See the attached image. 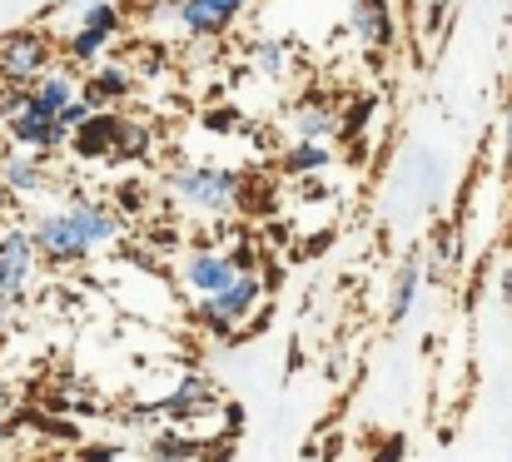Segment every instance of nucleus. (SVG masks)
<instances>
[{
    "mask_svg": "<svg viewBox=\"0 0 512 462\" xmlns=\"http://www.w3.org/2000/svg\"><path fill=\"white\" fill-rule=\"evenodd\" d=\"M249 10H254V0H170V15L184 40H194V35L224 40L239 20H249Z\"/></svg>",
    "mask_w": 512,
    "mask_h": 462,
    "instance_id": "9",
    "label": "nucleus"
},
{
    "mask_svg": "<svg viewBox=\"0 0 512 462\" xmlns=\"http://www.w3.org/2000/svg\"><path fill=\"white\" fill-rule=\"evenodd\" d=\"M289 130L294 140H343V105L324 90H309L289 105Z\"/></svg>",
    "mask_w": 512,
    "mask_h": 462,
    "instance_id": "12",
    "label": "nucleus"
},
{
    "mask_svg": "<svg viewBox=\"0 0 512 462\" xmlns=\"http://www.w3.org/2000/svg\"><path fill=\"white\" fill-rule=\"evenodd\" d=\"M20 308H25V299H15V294H0V333H10V328H15Z\"/></svg>",
    "mask_w": 512,
    "mask_h": 462,
    "instance_id": "26",
    "label": "nucleus"
},
{
    "mask_svg": "<svg viewBox=\"0 0 512 462\" xmlns=\"http://www.w3.org/2000/svg\"><path fill=\"white\" fill-rule=\"evenodd\" d=\"M90 115H95V105H90V100H85V90H80V95L60 110V125H65V130H75V125H85Z\"/></svg>",
    "mask_w": 512,
    "mask_h": 462,
    "instance_id": "24",
    "label": "nucleus"
},
{
    "mask_svg": "<svg viewBox=\"0 0 512 462\" xmlns=\"http://www.w3.org/2000/svg\"><path fill=\"white\" fill-rule=\"evenodd\" d=\"M135 60H95V65H85L80 70V90H85V100L95 105V110H120L130 95H135Z\"/></svg>",
    "mask_w": 512,
    "mask_h": 462,
    "instance_id": "10",
    "label": "nucleus"
},
{
    "mask_svg": "<svg viewBox=\"0 0 512 462\" xmlns=\"http://www.w3.org/2000/svg\"><path fill=\"white\" fill-rule=\"evenodd\" d=\"M423 279H428V264H423V254H408V259L398 264V274H393V289H388V323H403V318L413 313Z\"/></svg>",
    "mask_w": 512,
    "mask_h": 462,
    "instance_id": "20",
    "label": "nucleus"
},
{
    "mask_svg": "<svg viewBox=\"0 0 512 462\" xmlns=\"http://www.w3.org/2000/svg\"><path fill=\"white\" fill-rule=\"evenodd\" d=\"M155 199H160V189H155V184H145L140 174H125V179L115 184V209H120L130 224H135V219H140V214H145Z\"/></svg>",
    "mask_w": 512,
    "mask_h": 462,
    "instance_id": "22",
    "label": "nucleus"
},
{
    "mask_svg": "<svg viewBox=\"0 0 512 462\" xmlns=\"http://www.w3.org/2000/svg\"><path fill=\"white\" fill-rule=\"evenodd\" d=\"M50 189V154L10 150L0 159V194L10 199H40Z\"/></svg>",
    "mask_w": 512,
    "mask_h": 462,
    "instance_id": "14",
    "label": "nucleus"
},
{
    "mask_svg": "<svg viewBox=\"0 0 512 462\" xmlns=\"http://www.w3.org/2000/svg\"><path fill=\"white\" fill-rule=\"evenodd\" d=\"M334 164H339L334 140H294L289 150L279 154V174H289V179H314V174H324Z\"/></svg>",
    "mask_w": 512,
    "mask_h": 462,
    "instance_id": "19",
    "label": "nucleus"
},
{
    "mask_svg": "<svg viewBox=\"0 0 512 462\" xmlns=\"http://www.w3.org/2000/svg\"><path fill=\"white\" fill-rule=\"evenodd\" d=\"M339 105H343V140H353V135H358V125L373 115V100L353 95V100H339Z\"/></svg>",
    "mask_w": 512,
    "mask_h": 462,
    "instance_id": "23",
    "label": "nucleus"
},
{
    "mask_svg": "<svg viewBox=\"0 0 512 462\" xmlns=\"http://www.w3.org/2000/svg\"><path fill=\"white\" fill-rule=\"evenodd\" d=\"M30 234L50 269H75L130 239V219L115 209V199H100L80 184H60V204L30 214Z\"/></svg>",
    "mask_w": 512,
    "mask_h": 462,
    "instance_id": "1",
    "label": "nucleus"
},
{
    "mask_svg": "<svg viewBox=\"0 0 512 462\" xmlns=\"http://www.w3.org/2000/svg\"><path fill=\"white\" fill-rule=\"evenodd\" d=\"M120 35H125V10H120L115 0H80L70 30L60 35V55L85 70V65L105 60Z\"/></svg>",
    "mask_w": 512,
    "mask_h": 462,
    "instance_id": "5",
    "label": "nucleus"
},
{
    "mask_svg": "<svg viewBox=\"0 0 512 462\" xmlns=\"http://www.w3.org/2000/svg\"><path fill=\"white\" fill-rule=\"evenodd\" d=\"M244 269H259L249 244H234V249L194 244V249H184V254L174 259V284H179V294L194 304V299H209V294L229 289Z\"/></svg>",
    "mask_w": 512,
    "mask_h": 462,
    "instance_id": "3",
    "label": "nucleus"
},
{
    "mask_svg": "<svg viewBox=\"0 0 512 462\" xmlns=\"http://www.w3.org/2000/svg\"><path fill=\"white\" fill-rule=\"evenodd\" d=\"M5 443H10V418L0 413V448H5Z\"/></svg>",
    "mask_w": 512,
    "mask_h": 462,
    "instance_id": "27",
    "label": "nucleus"
},
{
    "mask_svg": "<svg viewBox=\"0 0 512 462\" xmlns=\"http://www.w3.org/2000/svg\"><path fill=\"white\" fill-rule=\"evenodd\" d=\"M155 130L145 125V120H135V115H125V125H120V140H115V154H110V164H125V169H135V164H150L155 159Z\"/></svg>",
    "mask_w": 512,
    "mask_h": 462,
    "instance_id": "21",
    "label": "nucleus"
},
{
    "mask_svg": "<svg viewBox=\"0 0 512 462\" xmlns=\"http://www.w3.org/2000/svg\"><path fill=\"white\" fill-rule=\"evenodd\" d=\"M140 458H184V462H194V458H209V438L204 433H184L179 423H155L150 428V443L140 448Z\"/></svg>",
    "mask_w": 512,
    "mask_h": 462,
    "instance_id": "18",
    "label": "nucleus"
},
{
    "mask_svg": "<svg viewBox=\"0 0 512 462\" xmlns=\"http://www.w3.org/2000/svg\"><path fill=\"white\" fill-rule=\"evenodd\" d=\"M160 199L170 204L174 214L184 219H199V224H224L234 214L249 209V194H254V179L234 164H214V159H184L160 169L155 179Z\"/></svg>",
    "mask_w": 512,
    "mask_h": 462,
    "instance_id": "2",
    "label": "nucleus"
},
{
    "mask_svg": "<svg viewBox=\"0 0 512 462\" xmlns=\"http://www.w3.org/2000/svg\"><path fill=\"white\" fill-rule=\"evenodd\" d=\"M75 95H80V65H70V60L60 55V60H55V65L30 85L25 105H30V110H40V115H60Z\"/></svg>",
    "mask_w": 512,
    "mask_h": 462,
    "instance_id": "17",
    "label": "nucleus"
},
{
    "mask_svg": "<svg viewBox=\"0 0 512 462\" xmlns=\"http://www.w3.org/2000/svg\"><path fill=\"white\" fill-rule=\"evenodd\" d=\"M259 308H264V274H259V269H244L229 289H219V294H209V299H194L189 313H194V323H199L204 333L234 338V333H244V328L259 318Z\"/></svg>",
    "mask_w": 512,
    "mask_h": 462,
    "instance_id": "4",
    "label": "nucleus"
},
{
    "mask_svg": "<svg viewBox=\"0 0 512 462\" xmlns=\"http://www.w3.org/2000/svg\"><path fill=\"white\" fill-rule=\"evenodd\" d=\"M120 125H125V110H95L85 125L70 130L65 154H70L75 164H110L115 140H120Z\"/></svg>",
    "mask_w": 512,
    "mask_h": 462,
    "instance_id": "13",
    "label": "nucleus"
},
{
    "mask_svg": "<svg viewBox=\"0 0 512 462\" xmlns=\"http://www.w3.org/2000/svg\"><path fill=\"white\" fill-rule=\"evenodd\" d=\"M40 269H45V259L35 249L30 224H0V294L30 299Z\"/></svg>",
    "mask_w": 512,
    "mask_h": 462,
    "instance_id": "8",
    "label": "nucleus"
},
{
    "mask_svg": "<svg viewBox=\"0 0 512 462\" xmlns=\"http://www.w3.org/2000/svg\"><path fill=\"white\" fill-rule=\"evenodd\" d=\"M55 60H60V40L50 30L20 25V30L0 35V85H25L30 90Z\"/></svg>",
    "mask_w": 512,
    "mask_h": 462,
    "instance_id": "6",
    "label": "nucleus"
},
{
    "mask_svg": "<svg viewBox=\"0 0 512 462\" xmlns=\"http://www.w3.org/2000/svg\"><path fill=\"white\" fill-rule=\"evenodd\" d=\"M508 299H512V269H508Z\"/></svg>",
    "mask_w": 512,
    "mask_h": 462,
    "instance_id": "29",
    "label": "nucleus"
},
{
    "mask_svg": "<svg viewBox=\"0 0 512 462\" xmlns=\"http://www.w3.org/2000/svg\"><path fill=\"white\" fill-rule=\"evenodd\" d=\"M219 408V388L204 373H179L170 388L145 408L150 423H204V413Z\"/></svg>",
    "mask_w": 512,
    "mask_h": 462,
    "instance_id": "7",
    "label": "nucleus"
},
{
    "mask_svg": "<svg viewBox=\"0 0 512 462\" xmlns=\"http://www.w3.org/2000/svg\"><path fill=\"white\" fill-rule=\"evenodd\" d=\"M0 135L15 145V150H35V154H55L65 150V140H70V130L60 125V115H40V110H15L10 120H0Z\"/></svg>",
    "mask_w": 512,
    "mask_h": 462,
    "instance_id": "11",
    "label": "nucleus"
},
{
    "mask_svg": "<svg viewBox=\"0 0 512 462\" xmlns=\"http://www.w3.org/2000/svg\"><path fill=\"white\" fill-rule=\"evenodd\" d=\"M348 35L363 50H393L398 45V20L388 0H348Z\"/></svg>",
    "mask_w": 512,
    "mask_h": 462,
    "instance_id": "15",
    "label": "nucleus"
},
{
    "mask_svg": "<svg viewBox=\"0 0 512 462\" xmlns=\"http://www.w3.org/2000/svg\"><path fill=\"white\" fill-rule=\"evenodd\" d=\"M508 159H512V125H508Z\"/></svg>",
    "mask_w": 512,
    "mask_h": 462,
    "instance_id": "28",
    "label": "nucleus"
},
{
    "mask_svg": "<svg viewBox=\"0 0 512 462\" xmlns=\"http://www.w3.org/2000/svg\"><path fill=\"white\" fill-rule=\"evenodd\" d=\"M249 70L259 75V80H269V85H294V75H299V50H294V40L289 35H254L249 40Z\"/></svg>",
    "mask_w": 512,
    "mask_h": 462,
    "instance_id": "16",
    "label": "nucleus"
},
{
    "mask_svg": "<svg viewBox=\"0 0 512 462\" xmlns=\"http://www.w3.org/2000/svg\"><path fill=\"white\" fill-rule=\"evenodd\" d=\"M448 259H453V234L443 229V234L433 239V264H428V269H433V274H443V269H448Z\"/></svg>",
    "mask_w": 512,
    "mask_h": 462,
    "instance_id": "25",
    "label": "nucleus"
}]
</instances>
